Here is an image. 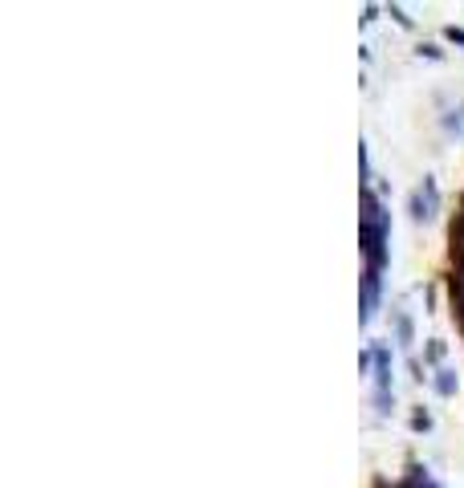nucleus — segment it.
Instances as JSON below:
<instances>
[{"instance_id": "nucleus-1", "label": "nucleus", "mask_w": 464, "mask_h": 488, "mask_svg": "<svg viewBox=\"0 0 464 488\" xmlns=\"http://www.w3.org/2000/svg\"><path fill=\"white\" fill-rule=\"evenodd\" d=\"M436 387H440V395H452V374L440 371V378H436Z\"/></svg>"}]
</instances>
